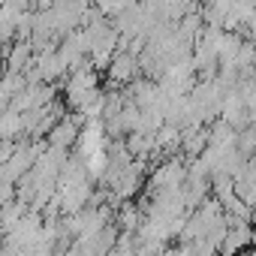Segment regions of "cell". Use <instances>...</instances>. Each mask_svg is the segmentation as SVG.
I'll use <instances>...</instances> for the list:
<instances>
[{
	"mask_svg": "<svg viewBox=\"0 0 256 256\" xmlns=\"http://www.w3.org/2000/svg\"><path fill=\"white\" fill-rule=\"evenodd\" d=\"M108 72H112V78H114V82H126V78H133V72H136V58H133V54H120V58H114V60H112V66H108Z\"/></svg>",
	"mask_w": 256,
	"mask_h": 256,
	"instance_id": "6da1fadb",
	"label": "cell"
},
{
	"mask_svg": "<svg viewBox=\"0 0 256 256\" xmlns=\"http://www.w3.org/2000/svg\"><path fill=\"white\" fill-rule=\"evenodd\" d=\"M78 139V126L76 124H60V126H54V133H52V142H54V148H66V145H72Z\"/></svg>",
	"mask_w": 256,
	"mask_h": 256,
	"instance_id": "7a4b0ae2",
	"label": "cell"
},
{
	"mask_svg": "<svg viewBox=\"0 0 256 256\" xmlns=\"http://www.w3.org/2000/svg\"><path fill=\"white\" fill-rule=\"evenodd\" d=\"M24 58H28V46H16V52L10 54V66H12V72H16V70H22Z\"/></svg>",
	"mask_w": 256,
	"mask_h": 256,
	"instance_id": "3957f363",
	"label": "cell"
}]
</instances>
